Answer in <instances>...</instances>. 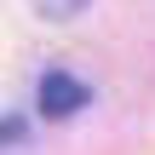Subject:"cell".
<instances>
[{"mask_svg": "<svg viewBox=\"0 0 155 155\" xmlns=\"http://www.w3.org/2000/svg\"><path fill=\"white\" fill-rule=\"evenodd\" d=\"M75 109H86V86L69 75V69H52L40 81V115L46 121H69Z\"/></svg>", "mask_w": 155, "mask_h": 155, "instance_id": "obj_1", "label": "cell"}, {"mask_svg": "<svg viewBox=\"0 0 155 155\" xmlns=\"http://www.w3.org/2000/svg\"><path fill=\"white\" fill-rule=\"evenodd\" d=\"M17 132H23V127H17V121H0V144H12V138H17Z\"/></svg>", "mask_w": 155, "mask_h": 155, "instance_id": "obj_3", "label": "cell"}, {"mask_svg": "<svg viewBox=\"0 0 155 155\" xmlns=\"http://www.w3.org/2000/svg\"><path fill=\"white\" fill-rule=\"evenodd\" d=\"M35 12H40V17H52V23H63V17L86 12V0H35Z\"/></svg>", "mask_w": 155, "mask_h": 155, "instance_id": "obj_2", "label": "cell"}]
</instances>
